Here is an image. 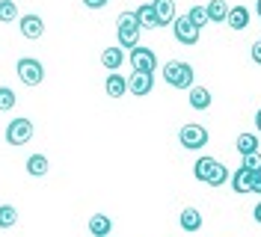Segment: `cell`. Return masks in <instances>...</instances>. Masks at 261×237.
I'll return each mask as SVG.
<instances>
[{
  "label": "cell",
  "mask_w": 261,
  "mask_h": 237,
  "mask_svg": "<svg viewBox=\"0 0 261 237\" xmlns=\"http://www.w3.org/2000/svg\"><path fill=\"white\" fill-rule=\"evenodd\" d=\"M15 104H18L15 92H12L9 86H0V110H12Z\"/></svg>",
  "instance_id": "cell-26"
},
{
  "label": "cell",
  "mask_w": 261,
  "mask_h": 237,
  "mask_svg": "<svg viewBox=\"0 0 261 237\" xmlns=\"http://www.w3.org/2000/svg\"><path fill=\"white\" fill-rule=\"evenodd\" d=\"M104 89H107V95H110V98H122V95L128 92V80L122 77L119 71H113V74L107 77V83H104Z\"/></svg>",
  "instance_id": "cell-17"
},
{
  "label": "cell",
  "mask_w": 261,
  "mask_h": 237,
  "mask_svg": "<svg viewBox=\"0 0 261 237\" xmlns=\"http://www.w3.org/2000/svg\"><path fill=\"white\" fill-rule=\"evenodd\" d=\"M151 86H154V74H148V71H134L128 80V92L140 95V98H146L151 92Z\"/></svg>",
  "instance_id": "cell-8"
},
{
  "label": "cell",
  "mask_w": 261,
  "mask_h": 237,
  "mask_svg": "<svg viewBox=\"0 0 261 237\" xmlns=\"http://www.w3.org/2000/svg\"><path fill=\"white\" fill-rule=\"evenodd\" d=\"M226 181H228V169L223 166V163H217L214 175L208 178V187H220V184H226Z\"/></svg>",
  "instance_id": "cell-27"
},
{
  "label": "cell",
  "mask_w": 261,
  "mask_h": 237,
  "mask_svg": "<svg viewBox=\"0 0 261 237\" xmlns=\"http://www.w3.org/2000/svg\"><path fill=\"white\" fill-rule=\"evenodd\" d=\"M255 12H258V15H261V0H258V3H255Z\"/></svg>",
  "instance_id": "cell-34"
},
{
  "label": "cell",
  "mask_w": 261,
  "mask_h": 237,
  "mask_svg": "<svg viewBox=\"0 0 261 237\" xmlns=\"http://www.w3.org/2000/svg\"><path fill=\"white\" fill-rule=\"evenodd\" d=\"M228 9H231V6H228L226 0H211V3L205 6V12H208V21H211V24H223V21L228 18Z\"/></svg>",
  "instance_id": "cell-16"
},
{
  "label": "cell",
  "mask_w": 261,
  "mask_h": 237,
  "mask_svg": "<svg viewBox=\"0 0 261 237\" xmlns=\"http://www.w3.org/2000/svg\"><path fill=\"white\" fill-rule=\"evenodd\" d=\"M110 228H113V220L107 214H92V220H89V234L92 237H107Z\"/></svg>",
  "instance_id": "cell-12"
},
{
  "label": "cell",
  "mask_w": 261,
  "mask_h": 237,
  "mask_svg": "<svg viewBox=\"0 0 261 237\" xmlns=\"http://www.w3.org/2000/svg\"><path fill=\"white\" fill-rule=\"evenodd\" d=\"M252 60H255V63L261 65V39L255 42V45H252Z\"/></svg>",
  "instance_id": "cell-30"
},
{
  "label": "cell",
  "mask_w": 261,
  "mask_h": 237,
  "mask_svg": "<svg viewBox=\"0 0 261 237\" xmlns=\"http://www.w3.org/2000/svg\"><path fill=\"white\" fill-rule=\"evenodd\" d=\"M187 18L193 21V24H196V27H199V30H202L205 24H211V21H208V12H205V6H193V9L187 12Z\"/></svg>",
  "instance_id": "cell-25"
},
{
  "label": "cell",
  "mask_w": 261,
  "mask_h": 237,
  "mask_svg": "<svg viewBox=\"0 0 261 237\" xmlns=\"http://www.w3.org/2000/svg\"><path fill=\"white\" fill-rule=\"evenodd\" d=\"M244 169H249V172H258L261 169V154L255 151V154H244V163H241Z\"/></svg>",
  "instance_id": "cell-28"
},
{
  "label": "cell",
  "mask_w": 261,
  "mask_h": 237,
  "mask_svg": "<svg viewBox=\"0 0 261 237\" xmlns=\"http://www.w3.org/2000/svg\"><path fill=\"white\" fill-rule=\"evenodd\" d=\"M252 214H255V222H261V202L255 205V210H252Z\"/></svg>",
  "instance_id": "cell-32"
},
{
  "label": "cell",
  "mask_w": 261,
  "mask_h": 237,
  "mask_svg": "<svg viewBox=\"0 0 261 237\" xmlns=\"http://www.w3.org/2000/svg\"><path fill=\"white\" fill-rule=\"evenodd\" d=\"M122 63H125L122 47H104V50H101V65H104L107 71H119Z\"/></svg>",
  "instance_id": "cell-10"
},
{
  "label": "cell",
  "mask_w": 261,
  "mask_h": 237,
  "mask_svg": "<svg viewBox=\"0 0 261 237\" xmlns=\"http://www.w3.org/2000/svg\"><path fill=\"white\" fill-rule=\"evenodd\" d=\"M134 15H137V21H140V27H146V30H154V27H161V21H158V12H154V3H146V6H140Z\"/></svg>",
  "instance_id": "cell-14"
},
{
  "label": "cell",
  "mask_w": 261,
  "mask_h": 237,
  "mask_svg": "<svg viewBox=\"0 0 261 237\" xmlns=\"http://www.w3.org/2000/svg\"><path fill=\"white\" fill-rule=\"evenodd\" d=\"M15 71H18V77H21V83H24V86H39V83L45 80V68H42V63H39V60H33V57L18 60Z\"/></svg>",
  "instance_id": "cell-3"
},
{
  "label": "cell",
  "mask_w": 261,
  "mask_h": 237,
  "mask_svg": "<svg viewBox=\"0 0 261 237\" xmlns=\"http://www.w3.org/2000/svg\"><path fill=\"white\" fill-rule=\"evenodd\" d=\"M190 107L193 110H208L211 107V92L205 86H190Z\"/></svg>",
  "instance_id": "cell-18"
},
{
  "label": "cell",
  "mask_w": 261,
  "mask_h": 237,
  "mask_svg": "<svg viewBox=\"0 0 261 237\" xmlns=\"http://www.w3.org/2000/svg\"><path fill=\"white\" fill-rule=\"evenodd\" d=\"M178 142L184 148H190V151H199V148L208 145V130L202 125H184L178 130Z\"/></svg>",
  "instance_id": "cell-4"
},
{
  "label": "cell",
  "mask_w": 261,
  "mask_h": 237,
  "mask_svg": "<svg viewBox=\"0 0 261 237\" xmlns=\"http://www.w3.org/2000/svg\"><path fill=\"white\" fill-rule=\"evenodd\" d=\"M255 127H258V134H261V110L255 113Z\"/></svg>",
  "instance_id": "cell-33"
},
{
  "label": "cell",
  "mask_w": 261,
  "mask_h": 237,
  "mask_svg": "<svg viewBox=\"0 0 261 237\" xmlns=\"http://www.w3.org/2000/svg\"><path fill=\"white\" fill-rule=\"evenodd\" d=\"M15 18H18L15 0H0V21H3V24H9V21H15Z\"/></svg>",
  "instance_id": "cell-24"
},
{
  "label": "cell",
  "mask_w": 261,
  "mask_h": 237,
  "mask_svg": "<svg viewBox=\"0 0 261 237\" xmlns=\"http://www.w3.org/2000/svg\"><path fill=\"white\" fill-rule=\"evenodd\" d=\"M226 24L231 30H246V24H249V9H246V6H231Z\"/></svg>",
  "instance_id": "cell-15"
},
{
  "label": "cell",
  "mask_w": 261,
  "mask_h": 237,
  "mask_svg": "<svg viewBox=\"0 0 261 237\" xmlns=\"http://www.w3.org/2000/svg\"><path fill=\"white\" fill-rule=\"evenodd\" d=\"M151 3H154V12H158L161 27L175 24V0H151Z\"/></svg>",
  "instance_id": "cell-11"
},
{
  "label": "cell",
  "mask_w": 261,
  "mask_h": 237,
  "mask_svg": "<svg viewBox=\"0 0 261 237\" xmlns=\"http://www.w3.org/2000/svg\"><path fill=\"white\" fill-rule=\"evenodd\" d=\"M83 3H86L89 9H104V6H107L110 0H83Z\"/></svg>",
  "instance_id": "cell-29"
},
{
  "label": "cell",
  "mask_w": 261,
  "mask_h": 237,
  "mask_svg": "<svg viewBox=\"0 0 261 237\" xmlns=\"http://www.w3.org/2000/svg\"><path fill=\"white\" fill-rule=\"evenodd\" d=\"M42 33H45V21L39 15L21 18V36H24V39H42Z\"/></svg>",
  "instance_id": "cell-9"
},
{
  "label": "cell",
  "mask_w": 261,
  "mask_h": 237,
  "mask_svg": "<svg viewBox=\"0 0 261 237\" xmlns=\"http://www.w3.org/2000/svg\"><path fill=\"white\" fill-rule=\"evenodd\" d=\"M50 163L45 154H33V157H27V172L33 175V178H42V175H48Z\"/></svg>",
  "instance_id": "cell-21"
},
{
  "label": "cell",
  "mask_w": 261,
  "mask_h": 237,
  "mask_svg": "<svg viewBox=\"0 0 261 237\" xmlns=\"http://www.w3.org/2000/svg\"><path fill=\"white\" fill-rule=\"evenodd\" d=\"M181 228L190 231V234L199 231V228H202V214H199L196 207H184V210H181Z\"/></svg>",
  "instance_id": "cell-19"
},
{
  "label": "cell",
  "mask_w": 261,
  "mask_h": 237,
  "mask_svg": "<svg viewBox=\"0 0 261 237\" xmlns=\"http://www.w3.org/2000/svg\"><path fill=\"white\" fill-rule=\"evenodd\" d=\"M172 30H175V39H178L181 45H187V47H193L196 42H199V27H196L193 21L187 15H181V18H175V24H172Z\"/></svg>",
  "instance_id": "cell-7"
},
{
  "label": "cell",
  "mask_w": 261,
  "mask_h": 237,
  "mask_svg": "<svg viewBox=\"0 0 261 237\" xmlns=\"http://www.w3.org/2000/svg\"><path fill=\"white\" fill-rule=\"evenodd\" d=\"M18 222V210L12 205H0V228H12Z\"/></svg>",
  "instance_id": "cell-23"
},
{
  "label": "cell",
  "mask_w": 261,
  "mask_h": 237,
  "mask_svg": "<svg viewBox=\"0 0 261 237\" xmlns=\"http://www.w3.org/2000/svg\"><path fill=\"white\" fill-rule=\"evenodd\" d=\"M116 24H119V47H130L134 50V47L140 45V30H143L137 15L134 12H122Z\"/></svg>",
  "instance_id": "cell-2"
},
{
  "label": "cell",
  "mask_w": 261,
  "mask_h": 237,
  "mask_svg": "<svg viewBox=\"0 0 261 237\" xmlns=\"http://www.w3.org/2000/svg\"><path fill=\"white\" fill-rule=\"evenodd\" d=\"M238 151H241V157L244 154H255L258 151V137L255 134H241L238 137Z\"/></svg>",
  "instance_id": "cell-22"
},
{
  "label": "cell",
  "mask_w": 261,
  "mask_h": 237,
  "mask_svg": "<svg viewBox=\"0 0 261 237\" xmlns=\"http://www.w3.org/2000/svg\"><path fill=\"white\" fill-rule=\"evenodd\" d=\"M252 175H255V172H249V169L241 166L238 172L231 175V190H234L238 196H241V193H252Z\"/></svg>",
  "instance_id": "cell-13"
},
{
  "label": "cell",
  "mask_w": 261,
  "mask_h": 237,
  "mask_svg": "<svg viewBox=\"0 0 261 237\" xmlns=\"http://www.w3.org/2000/svg\"><path fill=\"white\" fill-rule=\"evenodd\" d=\"M130 68L134 71H148V74H154V68H158V57H154V50L151 47H134L130 50Z\"/></svg>",
  "instance_id": "cell-6"
},
{
  "label": "cell",
  "mask_w": 261,
  "mask_h": 237,
  "mask_svg": "<svg viewBox=\"0 0 261 237\" xmlns=\"http://www.w3.org/2000/svg\"><path fill=\"white\" fill-rule=\"evenodd\" d=\"M33 140V122L30 119H12L6 127V142L9 145H24Z\"/></svg>",
  "instance_id": "cell-5"
},
{
  "label": "cell",
  "mask_w": 261,
  "mask_h": 237,
  "mask_svg": "<svg viewBox=\"0 0 261 237\" xmlns=\"http://www.w3.org/2000/svg\"><path fill=\"white\" fill-rule=\"evenodd\" d=\"M163 80L175 89H190L193 86V65L181 63V60H169L163 65Z\"/></svg>",
  "instance_id": "cell-1"
},
{
  "label": "cell",
  "mask_w": 261,
  "mask_h": 237,
  "mask_svg": "<svg viewBox=\"0 0 261 237\" xmlns=\"http://www.w3.org/2000/svg\"><path fill=\"white\" fill-rule=\"evenodd\" d=\"M214 169H217V160H214V157H199V160H196V166H193V175L199 178V181H205V184H208V178L214 175Z\"/></svg>",
  "instance_id": "cell-20"
},
{
  "label": "cell",
  "mask_w": 261,
  "mask_h": 237,
  "mask_svg": "<svg viewBox=\"0 0 261 237\" xmlns=\"http://www.w3.org/2000/svg\"><path fill=\"white\" fill-rule=\"evenodd\" d=\"M252 193H261V169L252 175Z\"/></svg>",
  "instance_id": "cell-31"
}]
</instances>
